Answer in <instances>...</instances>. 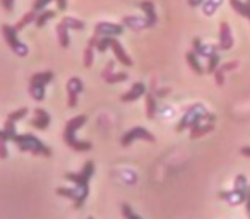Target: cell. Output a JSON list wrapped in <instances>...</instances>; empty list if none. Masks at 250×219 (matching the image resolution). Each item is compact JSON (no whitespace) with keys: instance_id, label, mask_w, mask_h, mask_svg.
I'll list each match as a JSON object with an SVG mask.
<instances>
[{"instance_id":"cell-28","label":"cell","mask_w":250,"mask_h":219,"mask_svg":"<svg viewBox=\"0 0 250 219\" xmlns=\"http://www.w3.org/2000/svg\"><path fill=\"white\" fill-rule=\"evenodd\" d=\"M4 132H5V136H7V139L9 140H12L16 136H18V132H16V122H12V120H5V123H4Z\"/></svg>"},{"instance_id":"cell-3","label":"cell","mask_w":250,"mask_h":219,"mask_svg":"<svg viewBox=\"0 0 250 219\" xmlns=\"http://www.w3.org/2000/svg\"><path fill=\"white\" fill-rule=\"evenodd\" d=\"M53 80V72L46 70V72H38L33 74L29 79V94L35 101H43L45 100V89L46 84H50Z\"/></svg>"},{"instance_id":"cell-45","label":"cell","mask_w":250,"mask_h":219,"mask_svg":"<svg viewBox=\"0 0 250 219\" xmlns=\"http://www.w3.org/2000/svg\"><path fill=\"white\" fill-rule=\"evenodd\" d=\"M243 18H247L250 21V0L245 2V14H243Z\"/></svg>"},{"instance_id":"cell-27","label":"cell","mask_w":250,"mask_h":219,"mask_svg":"<svg viewBox=\"0 0 250 219\" xmlns=\"http://www.w3.org/2000/svg\"><path fill=\"white\" fill-rule=\"evenodd\" d=\"M83 63L84 67H93L94 63V48H91V46H86V50H84V55H83Z\"/></svg>"},{"instance_id":"cell-38","label":"cell","mask_w":250,"mask_h":219,"mask_svg":"<svg viewBox=\"0 0 250 219\" xmlns=\"http://www.w3.org/2000/svg\"><path fill=\"white\" fill-rule=\"evenodd\" d=\"M214 80H216V84H218V86H223V84H225V72H223L221 69H216Z\"/></svg>"},{"instance_id":"cell-48","label":"cell","mask_w":250,"mask_h":219,"mask_svg":"<svg viewBox=\"0 0 250 219\" xmlns=\"http://www.w3.org/2000/svg\"><path fill=\"white\" fill-rule=\"evenodd\" d=\"M0 139H5V140H9V139H7V136H5V132H4V129H0Z\"/></svg>"},{"instance_id":"cell-5","label":"cell","mask_w":250,"mask_h":219,"mask_svg":"<svg viewBox=\"0 0 250 219\" xmlns=\"http://www.w3.org/2000/svg\"><path fill=\"white\" fill-rule=\"evenodd\" d=\"M2 33H4V38L7 41V45L11 46V50L16 53L18 57H26L28 55V46L24 43L19 41L18 38V29L11 24H4L2 26Z\"/></svg>"},{"instance_id":"cell-33","label":"cell","mask_w":250,"mask_h":219,"mask_svg":"<svg viewBox=\"0 0 250 219\" xmlns=\"http://www.w3.org/2000/svg\"><path fill=\"white\" fill-rule=\"evenodd\" d=\"M235 190L240 192H249V183H247V178L243 175H238L235 178Z\"/></svg>"},{"instance_id":"cell-13","label":"cell","mask_w":250,"mask_h":219,"mask_svg":"<svg viewBox=\"0 0 250 219\" xmlns=\"http://www.w3.org/2000/svg\"><path fill=\"white\" fill-rule=\"evenodd\" d=\"M50 115H48V112L46 110H43V108H36L35 110V119L31 120V127H35V129H38V130H46L48 129V125H50Z\"/></svg>"},{"instance_id":"cell-9","label":"cell","mask_w":250,"mask_h":219,"mask_svg":"<svg viewBox=\"0 0 250 219\" xmlns=\"http://www.w3.org/2000/svg\"><path fill=\"white\" fill-rule=\"evenodd\" d=\"M94 35L98 36H120L124 35V26L122 24H115V22H106L101 21L94 26Z\"/></svg>"},{"instance_id":"cell-24","label":"cell","mask_w":250,"mask_h":219,"mask_svg":"<svg viewBox=\"0 0 250 219\" xmlns=\"http://www.w3.org/2000/svg\"><path fill=\"white\" fill-rule=\"evenodd\" d=\"M124 24L129 26V28H132V29H144L146 28V19H144V21H139V18L127 16V18H124Z\"/></svg>"},{"instance_id":"cell-41","label":"cell","mask_w":250,"mask_h":219,"mask_svg":"<svg viewBox=\"0 0 250 219\" xmlns=\"http://www.w3.org/2000/svg\"><path fill=\"white\" fill-rule=\"evenodd\" d=\"M98 41H100V36H98V35H93V36L89 38V41H87V46H91V48H96Z\"/></svg>"},{"instance_id":"cell-17","label":"cell","mask_w":250,"mask_h":219,"mask_svg":"<svg viewBox=\"0 0 250 219\" xmlns=\"http://www.w3.org/2000/svg\"><path fill=\"white\" fill-rule=\"evenodd\" d=\"M212 130H214L212 122L199 123V125H195V127H192V129H190V139H199V137L206 136V134L212 132Z\"/></svg>"},{"instance_id":"cell-31","label":"cell","mask_w":250,"mask_h":219,"mask_svg":"<svg viewBox=\"0 0 250 219\" xmlns=\"http://www.w3.org/2000/svg\"><path fill=\"white\" fill-rule=\"evenodd\" d=\"M111 38H113V36H100V41H98V45H96L98 52H101V53L106 52L111 45Z\"/></svg>"},{"instance_id":"cell-15","label":"cell","mask_w":250,"mask_h":219,"mask_svg":"<svg viewBox=\"0 0 250 219\" xmlns=\"http://www.w3.org/2000/svg\"><path fill=\"white\" fill-rule=\"evenodd\" d=\"M219 197H221L223 200L229 202L231 205H236V204H240V202H245L247 192H240L233 188L231 192H219Z\"/></svg>"},{"instance_id":"cell-12","label":"cell","mask_w":250,"mask_h":219,"mask_svg":"<svg viewBox=\"0 0 250 219\" xmlns=\"http://www.w3.org/2000/svg\"><path fill=\"white\" fill-rule=\"evenodd\" d=\"M233 46V36H231V29H229L228 22L223 21L219 24V50H229Z\"/></svg>"},{"instance_id":"cell-10","label":"cell","mask_w":250,"mask_h":219,"mask_svg":"<svg viewBox=\"0 0 250 219\" xmlns=\"http://www.w3.org/2000/svg\"><path fill=\"white\" fill-rule=\"evenodd\" d=\"M110 48H111V52H113L115 59H117L118 62L122 63V65H125V67H132V65H134L132 59H130V57L127 55V52H125V50H124V46H122V43L118 41V40L111 38V45H110Z\"/></svg>"},{"instance_id":"cell-2","label":"cell","mask_w":250,"mask_h":219,"mask_svg":"<svg viewBox=\"0 0 250 219\" xmlns=\"http://www.w3.org/2000/svg\"><path fill=\"white\" fill-rule=\"evenodd\" d=\"M12 142L18 146L19 151L22 153H31L35 156H45V158H50L52 156V149L48 146L42 142L36 136L33 134H18V136L12 139Z\"/></svg>"},{"instance_id":"cell-18","label":"cell","mask_w":250,"mask_h":219,"mask_svg":"<svg viewBox=\"0 0 250 219\" xmlns=\"http://www.w3.org/2000/svg\"><path fill=\"white\" fill-rule=\"evenodd\" d=\"M146 96V117L149 120H153L154 117H156V112H158V104H156V96H154V93H146L144 94Z\"/></svg>"},{"instance_id":"cell-22","label":"cell","mask_w":250,"mask_h":219,"mask_svg":"<svg viewBox=\"0 0 250 219\" xmlns=\"http://www.w3.org/2000/svg\"><path fill=\"white\" fill-rule=\"evenodd\" d=\"M36 14H38V12L36 11H29V12H26L24 16H22L21 18V21L18 22V24L14 26L16 29H18V31H21V29H24L26 26L29 24V22H35V19H36Z\"/></svg>"},{"instance_id":"cell-29","label":"cell","mask_w":250,"mask_h":219,"mask_svg":"<svg viewBox=\"0 0 250 219\" xmlns=\"http://www.w3.org/2000/svg\"><path fill=\"white\" fill-rule=\"evenodd\" d=\"M221 2L223 0H208L204 4V14L206 16H212L216 12V9L221 5Z\"/></svg>"},{"instance_id":"cell-49","label":"cell","mask_w":250,"mask_h":219,"mask_svg":"<svg viewBox=\"0 0 250 219\" xmlns=\"http://www.w3.org/2000/svg\"><path fill=\"white\" fill-rule=\"evenodd\" d=\"M87 219H94V218H87Z\"/></svg>"},{"instance_id":"cell-20","label":"cell","mask_w":250,"mask_h":219,"mask_svg":"<svg viewBox=\"0 0 250 219\" xmlns=\"http://www.w3.org/2000/svg\"><path fill=\"white\" fill-rule=\"evenodd\" d=\"M185 60H187L188 67H190V69L194 70L197 76H202V74H204V69H202L201 62H199V57H197V53H195V52H187V53H185Z\"/></svg>"},{"instance_id":"cell-47","label":"cell","mask_w":250,"mask_h":219,"mask_svg":"<svg viewBox=\"0 0 250 219\" xmlns=\"http://www.w3.org/2000/svg\"><path fill=\"white\" fill-rule=\"evenodd\" d=\"M240 154H242V156H245V158H250V146L242 147V149H240Z\"/></svg>"},{"instance_id":"cell-26","label":"cell","mask_w":250,"mask_h":219,"mask_svg":"<svg viewBox=\"0 0 250 219\" xmlns=\"http://www.w3.org/2000/svg\"><path fill=\"white\" fill-rule=\"evenodd\" d=\"M219 62H221V59H219L218 53H212L211 57H208V72L214 74L216 69H219Z\"/></svg>"},{"instance_id":"cell-43","label":"cell","mask_w":250,"mask_h":219,"mask_svg":"<svg viewBox=\"0 0 250 219\" xmlns=\"http://www.w3.org/2000/svg\"><path fill=\"white\" fill-rule=\"evenodd\" d=\"M245 209H247V216L250 219V185H249V192H247V199H245Z\"/></svg>"},{"instance_id":"cell-21","label":"cell","mask_w":250,"mask_h":219,"mask_svg":"<svg viewBox=\"0 0 250 219\" xmlns=\"http://www.w3.org/2000/svg\"><path fill=\"white\" fill-rule=\"evenodd\" d=\"M50 19H55V11H42L36 14V19H35V24L38 26V28H43V26L46 24V22L50 21Z\"/></svg>"},{"instance_id":"cell-34","label":"cell","mask_w":250,"mask_h":219,"mask_svg":"<svg viewBox=\"0 0 250 219\" xmlns=\"http://www.w3.org/2000/svg\"><path fill=\"white\" fill-rule=\"evenodd\" d=\"M53 0H35L33 2V11H36V12H42V11H45V7L48 4H52Z\"/></svg>"},{"instance_id":"cell-23","label":"cell","mask_w":250,"mask_h":219,"mask_svg":"<svg viewBox=\"0 0 250 219\" xmlns=\"http://www.w3.org/2000/svg\"><path fill=\"white\" fill-rule=\"evenodd\" d=\"M129 79V74L127 72H111L110 76L104 77V82L106 84H118V82H124V80Z\"/></svg>"},{"instance_id":"cell-14","label":"cell","mask_w":250,"mask_h":219,"mask_svg":"<svg viewBox=\"0 0 250 219\" xmlns=\"http://www.w3.org/2000/svg\"><path fill=\"white\" fill-rule=\"evenodd\" d=\"M139 7L143 9L144 14H146V28H153V26L158 22V16H156L154 4L151 2V0H144V2H141Z\"/></svg>"},{"instance_id":"cell-46","label":"cell","mask_w":250,"mask_h":219,"mask_svg":"<svg viewBox=\"0 0 250 219\" xmlns=\"http://www.w3.org/2000/svg\"><path fill=\"white\" fill-rule=\"evenodd\" d=\"M204 4V0H188V5L190 7H199V5Z\"/></svg>"},{"instance_id":"cell-11","label":"cell","mask_w":250,"mask_h":219,"mask_svg":"<svg viewBox=\"0 0 250 219\" xmlns=\"http://www.w3.org/2000/svg\"><path fill=\"white\" fill-rule=\"evenodd\" d=\"M144 94H146V84L144 82H134L132 87L120 96V101H124V103H132V101L139 100V98L144 96Z\"/></svg>"},{"instance_id":"cell-35","label":"cell","mask_w":250,"mask_h":219,"mask_svg":"<svg viewBox=\"0 0 250 219\" xmlns=\"http://www.w3.org/2000/svg\"><path fill=\"white\" fill-rule=\"evenodd\" d=\"M229 4H231L233 11L238 12L240 16L245 14V2H240V0H229Z\"/></svg>"},{"instance_id":"cell-37","label":"cell","mask_w":250,"mask_h":219,"mask_svg":"<svg viewBox=\"0 0 250 219\" xmlns=\"http://www.w3.org/2000/svg\"><path fill=\"white\" fill-rule=\"evenodd\" d=\"M219 69H221L223 72H231V70L238 69V62H226V63H223Z\"/></svg>"},{"instance_id":"cell-36","label":"cell","mask_w":250,"mask_h":219,"mask_svg":"<svg viewBox=\"0 0 250 219\" xmlns=\"http://www.w3.org/2000/svg\"><path fill=\"white\" fill-rule=\"evenodd\" d=\"M7 142H9V140H5V139H0V159H5V158L9 156Z\"/></svg>"},{"instance_id":"cell-44","label":"cell","mask_w":250,"mask_h":219,"mask_svg":"<svg viewBox=\"0 0 250 219\" xmlns=\"http://www.w3.org/2000/svg\"><path fill=\"white\" fill-rule=\"evenodd\" d=\"M57 2V9L59 11H65L67 9V0H55Z\"/></svg>"},{"instance_id":"cell-30","label":"cell","mask_w":250,"mask_h":219,"mask_svg":"<svg viewBox=\"0 0 250 219\" xmlns=\"http://www.w3.org/2000/svg\"><path fill=\"white\" fill-rule=\"evenodd\" d=\"M28 108H19V110H16V112H11L9 113V117L7 119L9 120H12V122H19V120H22L26 115H28Z\"/></svg>"},{"instance_id":"cell-6","label":"cell","mask_w":250,"mask_h":219,"mask_svg":"<svg viewBox=\"0 0 250 219\" xmlns=\"http://www.w3.org/2000/svg\"><path fill=\"white\" fill-rule=\"evenodd\" d=\"M136 140L156 142V137H154L147 129H144V127H134V129H130L129 132H125L124 136H122L120 144H122V147H129L130 144L136 142Z\"/></svg>"},{"instance_id":"cell-19","label":"cell","mask_w":250,"mask_h":219,"mask_svg":"<svg viewBox=\"0 0 250 219\" xmlns=\"http://www.w3.org/2000/svg\"><path fill=\"white\" fill-rule=\"evenodd\" d=\"M192 46H194V52L197 53V57H211L212 53H216V46L202 45V41L199 38H194V41H192Z\"/></svg>"},{"instance_id":"cell-42","label":"cell","mask_w":250,"mask_h":219,"mask_svg":"<svg viewBox=\"0 0 250 219\" xmlns=\"http://www.w3.org/2000/svg\"><path fill=\"white\" fill-rule=\"evenodd\" d=\"M170 91H171L170 87H165V89H158L154 96H156V98H165L167 94H170Z\"/></svg>"},{"instance_id":"cell-8","label":"cell","mask_w":250,"mask_h":219,"mask_svg":"<svg viewBox=\"0 0 250 219\" xmlns=\"http://www.w3.org/2000/svg\"><path fill=\"white\" fill-rule=\"evenodd\" d=\"M67 104L69 108H76L77 106V98L79 94L84 91V82L79 79V77H70L67 80Z\"/></svg>"},{"instance_id":"cell-40","label":"cell","mask_w":250,"mask_h":219,"mask_svg":"<svg viewBox=\"0 0 250 219\" xmlns=\"http://www.w3.org/2000/svg\"><path fill=\"white\" fill-rule=\"evenodd\" d=\"M113 67H115V62L113 60H110V62L106 63V65H104V69H103V72H101V77H106V76H110L111 72H113Z\"/></svg>"},{"instance_id":"cell-25","label":"cell","mask_w":250,"mask_h":219,"mask_svg":"<svg viewBox=\"0 0 250 219\" xmlns=\"http://www.w3.org/2000/svg\"><path fill=\"white\" fill-rule=\"evenodd\" d=\"M63 22L67 24V28L69 29H74V31H81V29H84V22L81 21V19H76V18H63L62 19Z\"/></svg>"},{"instance_id":"cell-16","label":"cell","mask_w":250,"mask_h":219,"mask_svg":"<svg viewBox=\"0 0 250 219\" xmlns=\"http://www.w3.org/2000/svg\"><path fill=\"white\" fill-rule=\"evenodd\" d=\"M70 29L67 28V24L63 21H60L57 24V36H59V43L62 48H69L70 46V36H69Z\"/></svg>"},{"instance_id":"cell-32","label":"cell","mask_w":250,"mask_h":219,"mask_svg":"<svg viewBox=\"0 0 250 219\" xmlns=\"http://www.w3.org/2000/svg\"><path fill=\"white\" fill-rule=\"evenodd\" d=\"M122 216H124L125 219H143L141 216H137L136 212L132 211V207H130L129 204H122Z\"/></svg>"},{"instance_id":"cell-1","label":"cell","mask_w":250,"mask_h":219,"mask_svg":"<svg viewBox=\"0 0 250 219\" xmlns=\"http://www.w3.org/2000/svg\"><path fill=\"white\" fill-rule=\"evenodd\" d=\"M87 122L86 115H77L74 119H70L69 122L63 127V142L70 147L72 151H77V153H86V151L93 149V144L87 142V140H79L76 137V132Z\"/></svg>"},{"instance_id":"cell-7","label":"cell","mask_w":250,"mask_h":219,"mask_svg":"<svg viewBox=\"0 0 250 219\" xmlns=\"http://www.w3.org/2000/svg\"><path fill=\"white\" fill-rule=\"evenodd\" d=\"M57 195L60 197L70 199L74 202V209H81L83 204L86 202L87 195H89V190H84V188H57Z\"/></svg>"},{"instance_id":"cell-39","label":"cell","mask_w":250,"mask_h":219,"mask_svg":"<svg viewBox=\"0 0 250 219\" xmlns=\"http://www.w3.org/2000/svg\"><path fill=\"white\" fill-rule=\"evenodd\" d=\"M14 2H16V0H0V4H2V7H4L5 12L14 11Z\"/></svg>"},{"instance_id":"cell-4","label":"cell","mask_w":250,"mask_h":219,"mask_svg":"<svg viewBox=\"0 0 250 219\" xmlns=\"http://www.w3.org/2000/svg\"><path fill=\"white\" fill-rule=\"evenodd\" d=\"M94 175V163L93 161H86L84 168L81 170V173H65V180L72 181L76 187L89 190V180Z\"/></svg>"}]
</instances>
